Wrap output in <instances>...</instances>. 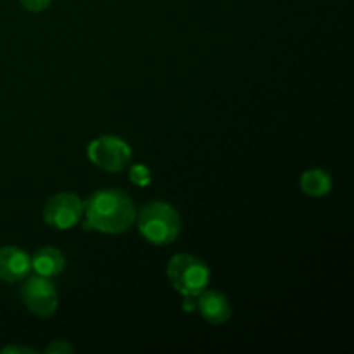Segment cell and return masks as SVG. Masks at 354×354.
Returning <instances> with one entry per match:
<instances>
[{"mask_svg":"<svg viewBox=\"0 0 354 354\" xmlns=\"http://www.w3.org/2000/svg\"><path fill=\"white\" fill-rule=\"evenodd\" d=\"M31 270V258L19 248H0V280L19 282L26 279Z\"/></svg>","mask_w":354,"mask_h":354,"instance_id":"obj_7","label":"cell"},{"mask_svg":"<svg viewBox=\"0 0 354 354\" xmlns=\"http://www.w3.org/2000/svg\"><path fill=\"white\" fill-rule=\"evenodd\" d=\"M19 2L30 12H41V10H45L50 6L52 0H19Z\"/></svg>","mask_w":354,"mask_h":354,"instance_id":"obj_12","label":"cell"},{"mask_svg":"<svg viewBox=\"0 0 354 354\" xmlns=\"http://www.w3.org/2000/svg\"><path fill=\"white\" fill-rule=\"evenodd\" d=\"M86 218V228L100 232V234H123L133 225L135 213L133 201L118 189H100L83 203Z\"/></svg>","mask_w":354,"mask_h":354,"instance_id":"obj_1","label":"cell"},{"mask_svg":"<svg viewBox=\"0 0 354 354\" xmlns=\"http://www.w3.org/2000/svg\"><path fill=\"white\" fill-rule=\"evenodd\" d=\"M2 353H30V354H33L35 351L33 349H28V348H6Z\"/></svg>","mask_w":354,"mask_h":354,"instance_id":"obj_15","label":"cell"},{"mask_svg":"<svg viewBox=\"0 0 354 354\" xmlns=\"http://www.w3.org/2000/svg\"><path fill=\"white\" fill-rule=\"evenodd\" d=\"M86 152L93 165L109 173L121 171L131 159L130 145L113 135H104L90 142Z\"/></svg>","mask_w":354,"mask_h":354,"instance_id":"obj_4","label":"cell"},{"mask_svg":"<svg viewBox=\"0 0 354 354\" xmlns=\"http://www.w3.org/2000/svg\"><path fill=\"white\" fill-rule=\"evenodd\" d=\"M66 266L64 254L55 248H41L37 254L31 258V268L41 277H55L62 273Z\"/></svg>","mask_w":354,"mask_h":354,"instance_id":"obj_9","label":"cell"},{"mask_svg":"<svg viewBox=\"0 0 354 354\" xmlns=\"http://www.w3.org/2000/svg\"><path fill=\"white\" fill-rule=\"evenodd\" d=\"M168 279L182 296L197 297L209 283V268L192 254H176L168 263Z\"/></svg>","mask_w":354,"mask_h":354,"instance_id":"obj_3","label":"cell"},{"mask_svg":"<svg viewBox=\"0 0 354 354\" xmlns=\"http://www.w3.org/2000/svg\"><path fill=\"white\" fill-rule=\"evenodd\" d=\"M21 297L28 310L40 318L52 317L57 310V290L47 277H30L21 287Z\"/></svg>","mask_w":354,"mask_h":354,"instance_id":"obj_5","label":"cell"},{"mask_svg":"<svg viewBox=\"0 0 354 354\" xmlns=\"http://www.w3.org/2000/svg\"><path fill=\"white\" fill-rule=\"evenodd\" d=\"M301 189L304 194L311 197H322L325 194L330 192L332 189V178L327 171L324 169H308L301 176Z\"/></svg>","mask_w":354,"mask_h":354,"instance_id":"obj_10","label":"cell"},{"mask_svg":"<svg viewBox=\"0 0 354 354\" xmlns=\"http://www.w3.org/2000/svg\"><path fill=\"white\" fill-rule=\"evenodd\" d=\"M197 311L206 322L221 325L232 317V306L227 297L218 290H203L197 296Z\"/></svg>","mask_w":354,"mask_h":354,"instance_id":"obj_8","label":"cell"},{"mask_svg":"<svg viewBox=\"0 0 354 354\" xmlns=\"http://www.w3.org/2000/svg\"><path fill=\"white\" fill-rule=\"evenodd\" d=\"M137 220L140 234L154 245L171 244L178 239L180 230H182V221L175 207L166 203H159V201L142 207Z\"/></svg>","mask_w":354,"mask_h":354,"instance_id":"obj_2","label":"cell"},{"mask_svg":"<svg viewBox=\"0 0 354 354\" xmlns=\"http://www.w3.org/2000/svg\"><path fill=\"white\" fill-rule=\"evenodd\" d=\"M83 201L75 194H57L50 197L44 207V220L57 230H68L80 223L83 216Z\"/></svg>","mask_w":354,"mask_h":354,"instance_id":"obj_6","label":"cell"},{"mask_svg":"<svg viewBox=\"0 0 354 354\" xmlns=\"http://www.w3.org/2000/svg\"><path fill=\"white\" fill-rule=\"evenodd\" d=\"M130 182L138 187H145L151 183V169L144 165H135L130 169Z\"/></svg>","mask_w":354,"mask_h":354,"instance_id":"obj_11","label":"cell"},{"mask_svg":"<svg viewBox=\"0 0 354 354\" xmlns=\"http://www.w3.org/2000/svg\"><path fill=\"white\" fill-rule=\"evenodd\" d=\"M196 308H197V299H194V296H185V299H183V310L196 311Z\"/></svg>","mask_w":354,"mask_h":354,"instance_id":"obj_14","label":"cell"},{"mask_svg":"<svg viewBox=\"0 0 354 354\" xmlns=\"http://www.w3.org/2000/svg\"><path fill=\"white\" fill-rule=\"evenodd\" d=\"M45 353L47 354H71L73 348L68 344V342L55 341V342H52L47 349H45Z\"/></svg>","mask_w":354,"mask_h":354,"instance_id":"obj_13","label":"cell"}]
</instances>
